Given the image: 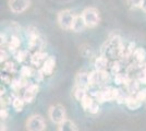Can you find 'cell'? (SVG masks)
I'll use <instances>...</instances> for the list:
<instances>
[{
    "label": "cell",
    "mask_w": 146,
    "mask_h": 131,
    "mask_svg": "<svg viewBox=\"0 0 146 131\" xmlns=\"http://www.w3.org/2000/svg\"><path fill=\"white\" fill-rule=\"evenodd\" d=\"M99 112V103H97L96 100L93 103V105H92L91 107H90V109H88V112L90 114H97V112Z\"/></svg>",
    "instance_id": "27"
},
{
    "label": "cell",
    "mask_w": 146,
    "mask_h": 131,
    "mask_svg": "<svg viewBox=\"0 0 146 131\" xmlns=\"http://www.w3.org/2000/svg\"><path fill=\"white\" fill-rule=\"evenodd\" d=\"M48 58L47 56V54H45L43 51H36V53H34L32 57H31V63L33 65V66H43V63L46 61V59Z\"/></svg>",
    "instance_id": "9"
},
{
    "label": "cell",
    "mask_w": 146,
    "mask_h": 131,
    "mask_svg": "<svg viewBox=\"0 0 146 131\" xmlns=\"http://www.w3.org/2000/svg\"><path fill=\"white\" fill-rule=\"evenodd\" d=\"M132 57H133L134 63L140 65V66H141V65H143V63H144V61H145V59H146L145 49H144V48H142V47L136 48Z\"/></svg>",
    "instance_id": "12"
},
{
    "label": "cell",
    "mask_w": 146,
    "mask_h": 131,
    "mask_svg": "<svg viewBox=\"0 0 146 131\" xmlns=\"http://www.w3.org/2000/svg\"><path fill=\"white\" fill-rule=\"evenodd\" d=\"M25 126L27 131H44L46 127V122L40 115H32L26 120Z\"/></svg>",
    "instance_id": "4"
},
{
    "label": "cell",
    "mask_w": 146,
    "mask_h": 131,
    "mask_svg": "<svg viewBox=\"0 0 146 131\" xmlns=\"http://www.w3.org/2000/svg\"><path fill=\"white\" fill-rule=\"evenodd\" d=\"M141 8L143 11L146 12V0H142V5H141Z\"/></svg>",
    "instance_id": "29"
},
{
    "label": "cell",
    "mask_w": 146,
    "mask_h": 131,
    "mask_svg": "<svg viewBox=\"0 0 146 131\" xmlns=\"http://www.w3.org/2000/svg\"><path fill=\"white\" fill-rule=\"evenodd\" d=\"M85 27H87V26H86L83 17L82 15H75V20H74L72 25V31L75 32V33H79V32L84 31Z\"/></svg>",
    "instance_id": "14"
},
{
    "label": "cell",
    "mask_w": 146,
    "mask_h": 131,
    "mask_svg": "<svg viewBox=\"0 0 146 131\" xmlns=\"http://www.w3.org/2000/svg\"><path fill=\"white\" fill-rule=\"evenodd\" d=\"M120 71H121V63H120V61H118V60L113 61L112 65L110 66V73L116 76L117 74L120 73Z\"/></svg>",
    "instance_id": "22"
},
{
    "label": "cell",
    "mask_w": 146,
    "mask_h": 131,
    "mask_svg": "<svg viewBox=\"0 0 146 131\" xmlns=\"http://www.w3.org/2000/svg\"><path fill=\"white\" fill-rule=\"evenodd\" d=\"M20 45H21L20 38H19L17 35H11V38H10V41H9V47H10V49L17 50L19 47H20Z\"/></svg>",
    "instance_id": "20"
},
{
    "label": "cell",
    "mask_w": 146,
    "mask_h": 131,
    "mask_svg": "<svg viewBox=\"0 0 146 131\" xmlns=\"http://www.w3.org/2000/svg\"><path fill=\"white\" fill-rule=\"evenodd\" d=\"M0 116H1V119H7V117H8V110H7L6 108H2L1 109V112H0Z\"/></svg>",
    "instance_id": "28"
},
{
    "label": "cell",
    "mask_w": 146,
    "mask_h": 131,
    "mask_svg": "<svg viewBox=\"0 0 146 131\" xmlns=\"http://www.w3.org/2000/svg\"><path fill=\"white\" fill-rule=\"evenodd\" d=\"M35 73V71L33 70V69L29 67V66H23L22 68H21V74H22V78H32L33 75Z\"/></svg>",
    "instance_id": "21"
},
{
    "label": "cell",
    "mask_w": 146,
    "mask_h": 131,
    "mask_svg": "<svg viewBox=\"0 0 146 131\" xmlns=\"http://www.w3.org/2000/svg\"><path fill=\"white\" fill-rule=\"evenodd\" d=\"M125 105H127L129 109L136 110V109H139L142 106V102L137 100L135 95H129L128 97H127V100H125Z\"/></svg>",
    "instance_id": "13"
},
{
    "label": "cell",
    "mask_w": 146,
    "mask_h": 131,
    "mask_svg": "<svg viewBox=\"0 0 146 131\" xmlns=\"http://www.w3.org/2000/svg\"><path fill=\"white\" fill-rule=\"evenodd\" d=\"M58 131H79L76 125L70 119H66L61 125H59Z\"/></svg>",
    "instance_id": "15"
},
{
    "label": "cell",
    "mask_w": 146,
    "mask_h": 131,
    "mask_svg": "<svg viewBox=\"0 0 146 131\" xmlns=\"http://www.w3.org/2000/svg\"><path fill=\"white\" fill-rule=\"evenodd\" d=\"M75 86L81 88H90V82H88V73L86 72H80L75 76Z\"/></svg>",
    "instance_id": "8"
},
{
    "label": "cell",
    "mask_w": 146,
    "mask_h": 131,
    "mask_svg": "<svg viewBox=\"0 0 146 131\" xmlns=\"http://www.w3.org/2000/svg\"><path fill=\"white\" fill-rule=\"evenodd\" d=\"M94 66H95V70L99 71V72H103V71H107V67H108V58L106 56L97 57L94 61Z\"/></svg>",
    "instance_id": "10"
},
{
    "label": "cell",
    "mask_w": 146,
    "mask_h": 131,
    "mask_svg": "<svg viewBox=\"0 0 146 131\" xmlns=\"http://www.w3.org/2000/svg\"><path fill=\"white\" fill-rule=\"evenodd\" d=\"M82 17L85 21V24L87 27H95L99 23V11L96 8H86L82 13Z\"/></svg>",
    "instance_id": "2"
},
{
    "label": "cell",
    "mask_w": 146,
    "mask_h": 131,
    "mask_svg": "<svg viewBox=\"0 0 146 131\" xmlns=\"http://www.w3.org/2000/svg\"><path fill=\"white\" fill-rule=\"evenodd\" d=\"M26 57H27V51H25V50H18L15 54V58L19 63H23L26 59Z\"/></svg>",
    "instance_id": "23"
},
{
    "label": "cell",
    "mask_w": 146,
    "mask_h": 131,
    "mask_svg": "<svg viewBox=\"0 0 146 131\" xmlns=\"http://www.w3.org/2000/svg\"><path fill=\"white\" fill-rule=\"evenodd\" d=\"M58 24L63 30H72L73 22L75 20V15L70 10H62L58 13Z\"/></svg>",
    "instance_id": "3"
},
{
    "label": "cell",
    "mask_w": 146,
    "mask_h": 131,
    "mask_svg": "<svg viewBox=\"0 0 146 131\" xmlns=\"http://www.w3.org/2000/svg\"><path fill=\"white\" fill-rule=\"evenodd\" d=\"M11 100H12V102H11L12 107L15 109V112H22V110H23L25 102L22 97H20V96H14Z\"/></svg>",
    "instance_id": "16"
},
{
    "label": "cell",
    "mask_w": 146,
    "mask_h": 131,
    "mask_svg": "<svg viewBox=\"0 0 146 131\" xmlns=\"http://www.w3.org/2000/svg\"><path fill=\"white\" fill-rule=\"evenodd\" d=\"M127 3L130 8H141V5H142V0H127Z\"/></svg>",
    "instance_id": "24"
},
{
    "label": "cell",
    "mask_w": 146,
    "mask_h": 131,
    "mask_svg": "<svg viewBox=\"0 0 146 131\" xmlns=\"http://www.w3.org/2000/svg\"><path fill=\"white\" fill-rule=\"evenodd\" d=\"M73 95H74V97L79 100V102H81V100H83L86 95H87V90L75 86V90H74V92H73Z\"/></svg>",
    "instance_id": "19"
},
{
    "label": "cell",
    "mask_w": 146,
    "mask_h": 131,
    "mask_svg": "<svg viewBox=\"0 0 146 131\" xmlns=\"http://www.w3.org/2000/svg\"><path fill=\"white\" fill-rule=\"evenodd\" d=\"M6 58H7V56H6L5 50H1V63H2V61H5V60H6Z\"/></svg>",
    "instance_id": "30"
},
{
    "label": "cell",
    "mask_w": 146,
    "mask_h": 131,
    "mask_svg": "<svg viewBox=\"0 0 146 131\" xmlns=\"http://www.w3.org/2000/svg\"><path fill=\"white\" fill-rule=\"evenodd\" d=\"M95 102V100H94V97L93 96H91V95H86L85 97L83 98V100H81V105H82V107H83V109L84 110H86V112H88V109H90V107L93 105V103Z\"/></svg>",
    "instance_id": "17"
},
{
    "label": "cell",
    "mask_w": 146,
    "mask_h": 131,
    "mask_svg": "<svg viewBox=\"0 0 146 131\" xmlns=\"http://www.w3.org/2000/svg\"><path fill=\"white\" fill-rule=\"evenodd\" d=\"M127 92L129 95H136V93L140 91V82L137 81V79H130L127 83Z\"/></svg>",
    "instance_id": "11"
},
{
    "label": "cell",
    "mask_w": 146,
    "mask_h": 131,
    "mask_svg": "<svg viewBox=\"0 0 146 131\" xmlns=\"http://www.w3.org/2000/svg\"><path fill=\"white\" fill-rule=\"evenodd\" d=\"M136 98L140 100V102H144V100H146V88H142V90H140L137 93H136Z\"/></svg>",
    "instance_id": "25"
},
{
    "label": "cell",
    "mask_w": 146,
    "mask_h": 131,
    "mask_svg": "<svg viewBox=\"0 0 146 131\" xmlns=\"http://www.w3.org/2000/svg\"><path fill=\"white\" fill-rule=\"evenodd\" d=\"M1 131H6V126L5 125L1 126Z\"/></svg>",
    "instance_id": "31"
},
{
    "label": "cell",
    "mask_w": 146,
    "mask_h": 131,
    "mask_svg": "<svg viewBox=\"0 0 146 131\" xmlns=\"http://www.w3.org/2000/svg\"><path fill=\"white\" fill-rule=\"evenodd\" d=\"M38 90L39 87L37 85V83H29L27 86L23 90L24 92L22 95V98L24 100L25 103H32L38 93Z\"/></svg>",
    "instance_id": "6"
},
{
    "label": "cell",
    "mask_w": 146,
    "mask_h": 131,
    "mask_svg": "<svg viewBox=\"0 0 146 131\" xmlns=\"http://www.w3.org/2000/svg\"><path fill=\"white\" fill-rule=\"evenodd\" d=\"M9 8L13 13H22L31 6V0H9Z\"/></svg>",
    "instance_id": "5"
},
{
    "label": "cell",
    "mask_w": 146,
    "mask_h": 131,
    "mask_svg": "<svg viewBox=\"0 0 146 131\" xmlns=\"http://www.w3.org/2000/svg\"><path fill=\"white\" fill-rule=\"evenodd\" d=\"M136 79L142 84H146V63L141 65L140 71H139V74L136 76Z\"/></svg>",
    "instance_id": "18"
},
{
    "label": "cell",
    "mask_w": 146,
    "mask_h": 131,
    "mask_svg": "<svg viewBox=\"0 0 146 131\" xmlns=\"http://www.w3.org/2000/svg\"><path fill=\"white\" fill-rule=\"evenodd\" d=\"M48 116L50 120L56 124V125H61L66 119V108L62 106L61 104H55L52 106L49 107Z\"/></svg>",
    "instance_id": "1"
},
{
    "label": "cell",
    "mask_w": 146,
    "mask_h": 131,
    "mask_svg": "<svg viewBox=\"0 0 146 131\" xmlns=\"http://www.w3.org/2000/svg\"><path fill=\"white\" fill-rule=\"evenodd\" d=\"M56 67V58L54 56H48V58L46 59V61L43 63L42 66V72L44 75H51Z\"/></svg>",
    "instance_id": "7"
},
{
    "label": "cell",
    "mask_w": 146,
    "mask_h": 131,
    "mask_svg": "<svg viewBox=\"0 0 146 131\" xmlns=\"http://www.w3.org/2000/svg\"><path fill=\"white\" fill-rule=\"evenodd\" d=\"M3 70L9 72V73H12V72L15 71V66H14L13 63H6L5 67H3Z\"/></svg>",
    "instance_id": "26"
}]
</instances>
